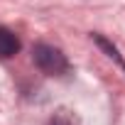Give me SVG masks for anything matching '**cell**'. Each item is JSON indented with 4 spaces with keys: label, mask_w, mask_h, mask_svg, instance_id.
I'll use <instances>...</instances> for the list:
<instances>
[{
    "label": "cell",
    "mask_w": 125,
    "mask_h": 125,
    "mask_svg": "<svg viewBox=\"0 0 125 125\" xmlns=\"http://www.w3.org/2000/svg\"><path fill=\"white\" fill-rule=\"evenodd\" d=\"M32 61L42 74H49V76H61V74L69 71L66 54L56 47H52V44H44V42L32 47Z\"/></svg>",
    "instance_id": "cell-1"
},
{
    "label": "cell",
    "mask_w": 125,
    "mask_h": 125,
    "mask_svg": "<svg viewBox=\"0 0 125 125\" xmlns=\"http://www.w3.org/2000/svg\"><path fill=\"white\" fill-rule=\"evenodd\" d=\"M17 52H20V37L8 27H0V59H10Z\"/></svg>",
    "instance_id": "cell-2"
},
{
    "label": "cell",
    "mask_w": 125,
    "mask_h": 125,
    "mask_svg": "<svg viewBox=\"0 0 125 125\" xmlns=\"http://www.w3.org/2000/svg\"><path fill=\"white\" fill-rule=\"evenodd\" d=\"M91 39H93V44H96V47H98V49H101L108 59H113L115 64L125 71V59H123V54L118 52V47H115L110 39H105V37H103V34H98V32H93V34H91Z\"/></svg>",
    "instance_id": "cell-3"
},
{
    "label": "cell",
    "mask_w": 125,
    "mask_h": 125,
    "mask_svg": "<svg viewBox=\"0 0 125 125\" xmlns=\"http://www.w3.org/2000/svg\"><path fill=\"white\" fill-rule=\"evenodd\" d=\"M47 125H74V120L69 118V113H66V110H59V113H56Z\"/></svg>",
    "instance_id": "cell-4"
}]
</instances>
